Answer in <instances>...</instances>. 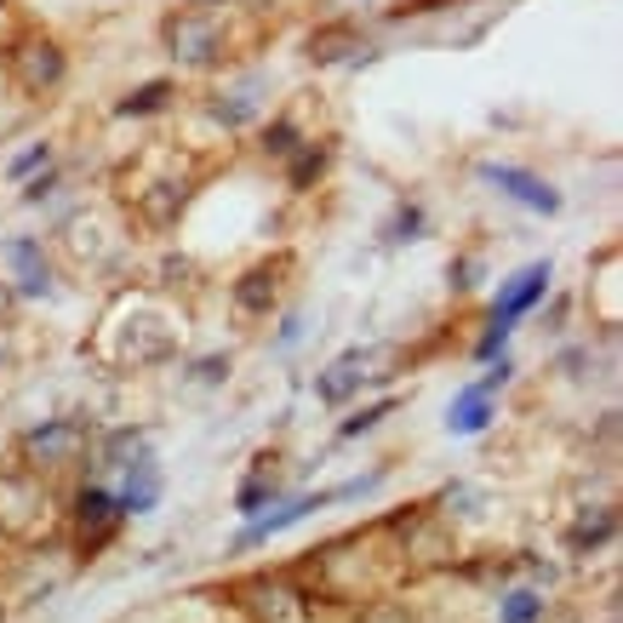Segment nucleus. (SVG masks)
I'll list each match as a JSON object with an SVG mask.
<instances>
[{
  "label": "nucleus",
  "mask_w": 623,
  "mask_h": 623,
  "mask_svg": "<svg viewBox=\"0 0 623 623\" xmlns=\"http://www.w3.org/2000/svg\"><path fill=\"white\" fill-rule=\"evenodd\" d=\"M115 527H120V504L109 492H81V504H74V538H81V555H97L104 543L115 538Z\"/></svg>",
  "instance_id": "obj_1"
},
{
  "label": "nucleus",
  "mask_w": 623,
  "mask_h": 623,
  "mask_svg": "<svg viewBox=\"0 0 623 623\" xmlns=\"http://www.w3.org/2000/svg\"><path fill=\"white\" fill-rule=\"evenodd\" d=\"M543 292H550V263H532V269H520V275L504 286V297H497V315H492V327H504V332H509V320H515L520 309H532Z\"/></svg>",
  "instance_id": "obj_2"
},
{
  "label": "nucleus",
  "mask_w": 623,
  "mask_h": 623,
  "mask_svg": "<svg viewBox=\"0 0 623 623\" xmlns=\"http://www.w3.org/2000/svg\"><path fill=\"white\" fill-rule=\"evenodd\" d=\"M81 446H86V435L74 430V423H46V430H35L30 440H23V452H30L35 463H69Z\"/></svg>",
  "instance_id": "obj_3"
},
{
  "label": "nucleus",
  "mask_w": 623,
  "mask_h": 623,
  "mask_svg": "<svg viewBox=\"0 0 623 623\" xmlns=\"http://www.w3.org/2000/svg\"><path fill=\"white\" fill-rule=\"evenodd\" d=\"M63 74V58H58V46L52 40H30L17 52V86L23 92H40V86H52Z\"/></svg>",
  "instance_id": "obj_4"
},
{
  "label": "nucleus",
  "mask_w": 623,
  "mask_h": 623,
  "mask_svg": "<svg viewBox=\"0 0 623 623\" xmlns=\"http://www.w3.org/2000/svg\"><path fill=\"white\" fill-rule=\"evenodd\" d=\"M504 378H509V366L497 361L492 378H486V384H475V389H469L463 401L452 407V418H446V423H452V435H475V430H481V423H486V401H492V389L504 384Z\"/></svg>",
  "instance_id": "obj_5"
},
{
  "label": "nucleus",
  "mask_w": 623,
  "mask_h": 623,
  "mask_svg": "<svg viewBox=\"0 0 623 623\" xmlns=\"http://www.w3.org/2000/svg\"><path fill=\"white\" fill-rule=\"evenodd\" d=\"M486 178L492 184H504L515 201H527V207H538V212H555L561 207V195L550 189V184H538L532 172H515V166H486Z\"/></svg>",
  "instance_id": "obj_6"
},
{
  "label": "nucleus",
  "mask_w": 623,
  "mask_h": 623,
  "mask_svg": "<svg viewBox=\"0 0 623 623\" xmlns=\"http://www.w3.org/2000/svg\"><path fill=\"white\" fill-rule=\"evenodd\" d=\"M320 504H327V497H297L292 509H281V515H269V520H258V527L246 532L240 543H263L269 532H281V527H292V520H304V515H309V509H320Z\"/></svg>",
  "instance_id": "obj_7"
},
{
  "label": "nucleus",
  "mask_w": 623,
  "mask_h": 623,
  "mask_svg": "<svg viewBox=\"0 0 623 623\" xmlns=\"http://www.w3.org/2000/svg\"><path fill=\"white\" fill-rule=\"evenodd\" d=\"M612 527H618V515H612V509L584 515L578 527H572V550H595V543H607V538H612Z\"/></svg>",
  "instance_id": "obj_8"
},
{
  "label": "nucleus",
  "mask_w": 623,
  "mask_h": 623,
  "mask_svg": "<svg viewBox=\"0 0 623 623\" xmlns=\"http://www.w3.org/2000/svg\"><path fill=\"white\" fill-rule=\"evenodd\" d=\"M269 297H275V269H252L240 286V309H269Z\"/></svg>",
  "instance_id": "obj_9"
},
{
  "label": "nucleus",
  "mask_w": 623,
  "mask_h": 623,
  "mask_svg": "<svg viewBox=\"0 0 623 623\" xmlns=\"http://www.w3.org/2000/svg\"><path fill=\"white\" fill-rule=\"evenodd\" d=\"M355 378H361V372H355V355L338 361V366L327 372V378H320V401H343V395L355 389Z\"/></svg>",
  "instance_id": "obj_10"
},
{
  "label": "nucleus",
  "mask_w": 623,
  "mask_h": 623,
  "mask_svg": "<svg viewBox=\"0 0 623 623\" xmlns=\"http://www.w3.org/2000/svg\"><path fill=\"white\" fill-rule=\"evenodd\" d=\"M12 263L23 269V286H30V292L46 286V263H40V252H35L30 240H17V246H12Z\"/></svg>",
  "instance_id": "obj_11"
},
{
  "label": "nucleus",
  "mask_w": 623,
  "mask_h": 623,
  "mask_svg": "<svg viewBox=\"0 0 623 623\" xmlns=\"http://www.w3.org/2000/svg\"><path fill=\"white\" fill-rule=\"evenodd\" d=\"M538 612H543V601H538V595H527V589L504 601V623H532Z\"/></svg>",
  "instance_id": "obj_12"
},
{
  "label": "nucleus",
  "mask_w": 623,
  "mask_h": 623,
  "mask_svg": "<svg viewBox=\"0 0 623 623\" xmlns=\"http://www.w3.org/2000/svg\"><path fill=\"white\" fill-rule=\"evenodd\" d=\"M361 623H412V612H407L401 601H378V607H372Z\"/></svg>",
  "instance_id": "obj_13"
},
{
  "label": "nucleus",
  "mask_w": 623,
  "mask_h": 623,
  "mask_svg": "<svg viewBox=\"0 0 623 623\" xmlns=\"http://www.w3.org/2000/svg\"><path fill=\"white\" fill-rule=\"evenodd\" d=\"M161 97H166V86H143L138 97H127V115H143V109H161Z\"/></svg>",
  "instance_id": "obj_14"
}]
</instances>
